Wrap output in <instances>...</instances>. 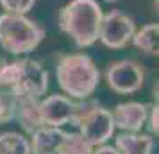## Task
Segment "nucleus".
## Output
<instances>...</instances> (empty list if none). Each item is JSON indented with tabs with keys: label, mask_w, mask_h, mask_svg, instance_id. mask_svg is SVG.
Returning <instances> with one entry per match:
<instances>
[{
	"label": "nucleus",
	"mask_w": 159,
	"mask_h": 154,
	"mask_svg": "<svg viewBox=\"0 0 159 154\" xmlns=\"http://www.w3.org/2000/svg\"><path fill=\"white\" fill-rule=\"evenodd\" d=\"M102 7L97 0H70L59 9V29L79 49L91 47L98 41V29L102 22Z\"/></svg>",
	"instance_id": "obj_1"
},
{
	"label": "nucleus",
	"mask_w": 159,
	"mask_h": 154,
	"mask_svg": "<svg viewBox=\"0 0 159 154\" xmlns=\"http://www.w3.org/2000/svg\"><path fill=\"white\" fill-rule=\"evenodd\" d=\"M59 88L68 97L86 100L95 93L100 82V70L88 54H65L56 66Z\"/></svg>",
	"instance_id": "obj_2"
},
{
	"label": "nucleus",
	"mask_w": 159,
	"mask_h": 154,
	"mask_svg": "<svg viewBox=\"0 0 159 154\" xmlns=\"http://www.w3.org/2000/svg\"><path fill=\"white\" fill-rule=\"evenodd\" d=\"M45 40V30L27 15H0V47L11 56L36 50Z\"/></svg>",
	"instance_id": "obj_3"
},
{
	"label": "nucleus",
	"mask_w": 159,
	"mask_h": 154,
	"mask_svg": "<svg viewBox=\"0 0 159 154\" xmlns=\"http://www.w3.org/2000/svg\"><path fill=\"white\" fill-rule=\"evenodd\" d=\"M73 125L79 129L77 133H80V136L91 147L107 143V140L113 138V133L116 129L111 111L95 100L82 102L79 117Z\"/></svg>",
	"instance_id": "obj_4"
},
{
	"label": "nucleus",
	"mask_w": 159,
	"mask_h": 154,
	"mask_svg": "<svg viewBox=\"0 0 159 154\" xmlns=\"http://www.w3.org/2000/svg\"><path fill=\"white\" fill-rule=\"evenodd\" d=\"M48 90V73L39 61L30 58L18 59V72L13 84V95L27 99H43Z\"/></svg>",
	"instance_id": "obj_5"
},
{
	"label": "nucleus",
	"mask_w": 159,
	"mask_h": 154,
	"mask_svg": "<svg viewBox=\"0 0 159 154\" xmlns=\"http://www.w3.org/2000/svg\"><path fill=\"white\" fill-rule=\"evenodd\" d=\"M136 32V23L129 15H125L118 9H111L102 16L98 40L104 47L120 50L130 43V40Z\"/></svg>",
	"instance_id": "obj_6"
},
{
	"label": "nucleus",
	"mask_w": 159,
	"mask_h": 154,
	"mask_svg": "<svg viewBox=\"0 0 159 154\" xmlns=\"http://www.w3.org/2000/svg\"><path fill=\"white\" fill-rule=\"evenodd\" d=\"M106 81L115 93L130 95L143 88L145 68L134 59H118L107 66Z\"/></svg>",
	"instance_id": "obj_7"
},
{
	"label": "nucleus",
	"mask_w": 159,
	"mask_h": 154,
	"mask_svg": "<svg viewBox=\"0 0 159 154\" xmlns=\"http://www.w3.org/2000/svg\"><path fill=\"white\" fill-rule=\"evenodd\" d=\"M80 108L82 102H77L68 95H57V93L39 99L38 102L43 125H50V127H63L66 124L73 125L79 117Z\"/></svg>",
	"instance_id": "obj_8"
},
{
	"label": "nucleus",
	"mask_w": 159,
	"mask_h": 154,
	"mask_svg": "<svg viewBox=\"0 0 159 154\" xmlns=\"http://www.w3.org/2000/svg\"><path fill=\"white\" fill-rule=\"evenodd\" d=\"M150 104L143 102H122L116 104L111 111L113 122L116 129H122L127 133H139L147 122Z\"/></svg>",
	"instance_id": "obj_9"
},
{
	"label": "nucleus",
	"mask_w": 159,
	"mask_h": 154,
	"mask_svg": "<svg viewBox=\"0 0 159 154\" xmlns=\"http://www.w3.org/2000/svg\"><path fill=\"white\" fill-rule=\"evenodd\" d=\"M66 131L61 127L43 125L30 134V154H57V149L65 138Z\"/></svg>",
	"instance_id": "obj_10"
},
{
	"label": "nucleus",
	"mask_w": 159,
	"mask_h": 154,
	"mask_svg": "<svg viewBox=\"0 0 159 154\" xmlns=\"http://www.w3.org/2000/svg\"><path fill=\"white\" fill-rule=\"evenodd\" d=\"M39 99H27V97H16V110H15V120L20 122L22 129L27 134H32L39 127H43V120L39 117L38 110Z\"/></svg>",
	"instance_id": "obj_11"
},
{
	"label": "nucleus",
	"mask_w": 159,
	"mask_h": 154,
	"mask_svg": "<svg viewBox=\"0 0 159 154\" xmlns=\"http://www.w3.org/2000/svg\"><path fill=\"white\" fill-rule=\"evenodd\" d=\"M154 145L156 142L152 134L123 131L115 138V147L120 151V154H152Z\"/></svg>",
	"instance_id": "obj_12"
},
{
	"label": "nucleus",
	"mask_w": 159,
	"mask_h": 154,
	"mask_svg": "<svg viewBox=\"0 0 159 154\" xmlns=\"http://www.w3.org/2000/svg\"><path fill=\"white\" fill-rule=\"evenodd\" d=\"M130 43L138 50L145 52L147 56H157L159 50V25L157 23H147L139 30L134 32Z\"/></svg>",
	"instance_id": "obj_13"
},
{
	"label": "nucleus",
	"mask_w": 159,
	"mask_h": 154,
	"mask_svg": "<svg viewBox=\"0 0 159 154\" xmlns=\"http://www.w3.org/2000/svg\"><path fill=\"white\" fill-rule=\"evenodd\" d=\"M0 154H30L29 138L22 133H0Z\"/></svg>",
	"instance_id": "obj_14"
},
{
	"label": "nucleus",
	"mask_w": 159,
	"mask_h": 154,
	"mask_svg": "<svg viewBox=\"0 0 159 154\" xmlns=\"http://www.w3.org/2000/svg\"><path fill=\"white\" fill-rule=\"evenodd\" d=\"M91 152H93V147L80 136V133H66L57 149V154H91Z\"/></svg>",
	"instance_id": "obj_15"
},
{
	"label": "nucleus",
	"mask_w": 159,
	"mask_h": 154,
	"mask_svg": "<svg viewBox=\"0 0 159 154\" xmlns=\"http://www.w3.org/2000/svg\"><path fill=\"white\" fill-rule=\"evenodd\" d=\"M16 97L9 90H0V125L15 120Z\"/></svg>",
	"instance_id": "obj_16"
},
{
	"label": "nucleus",
	"mask_w": 159,
	"mask_h": 154,
	"mask_svg": "<svg viewBox=\"0 0 159 154\" xmlns=\"http://www.w3.org/2000/svg\"><path fill=\"white\" fill-rule=\"evenodd\" d=\"M36 0H0V6L11 15H27L34 7Z\"/></svg>",
	"instance_id": "obj_17"
},
{
	"label": "nucleus",
	"mask_w": 159,
	"mask_h": 154,
	"mask_svg": "<svg viewBox=\"0 0 159 154\" xmlns=\"http://www.w3.org/2000/svg\"><path fill=\"white\" fill-rule=\"evenodd\" d=\"M145 124H148V131L150 134H159V106L157 102L156 104H150V108H148V117H147V122Z\"/></svg>",
	"instance_id": "obj_18"
},
{
	"label": "nucleus",
	"mask_w": 159,
	"mask_h": 154,
	"mask_svg": "<svg viewBox=\"0 0 159 154\" xmlns=\"http://www.w3.org/2000/svg\"><path fill=\"white\" fill-rule=\"evenodd\" d=\"M91 154H120V151L115 145H107V143H102V145L93 147V152Z\"/></svg>",
	"instance_id": "obj_19"
},
{
	"label": "nucleus",
	"mask_w": 159,
	"mask_h": 154,
	"mask_svg": "<svg viewBox=\"0 0 159 154\" xmlns=\"http://www.w3.org/2000/svg\"><path fill=\"white\" fill-rule=\"evenodd\" d=\"M104 2H107V4H115V2H120V0H104Z\"/></svg>",
	"instance_id": "obj_20"
}]
</instances>
